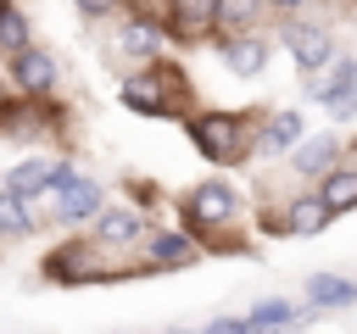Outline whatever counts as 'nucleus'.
Masks as SVG:
<instances>
[{"mask_svg":"<svg viewBox=\"0 0 357 334\" xmlns=\"http://www.w3.org/2000/svg\"><path fill=\"white\" fill-rule=\"evenodd\" d=\"M123 106L128 111H139V117H173L178 106H184V95H190V84H184V72L178 67H167L162 56L156 61H145V72H134V78H123Z\"/></svg>","mask_w":357,"mask_h":334,"instance_id":"f257e3e1","label":"nucleus"},{"mask_svg":"<svg viewBox=\"0 0 357 334\" xmlns=\"http://www.w3.org/2000/svg\"><path fill=\"white\" fill-rule=\"evenodd\" d=\"M184 134L206 161H240L251 150V122L240 111H195L184 122Z\"/></svg>","mask_w":357,"mask_h":334,"instance_id":"f03ea898","label":"nucleus"},{"mask_svg":"<svg viewBox=\"0 0 357 334\" xmlns=\"http://www.w3.org/2000/svg\"><path fill=\"white\" fill-rule=\"evenodd\" d=\"M112 245L100 239H67L45 256V278L50 284H100V278H117V267L106 262Z\"/></svg>","mask_w":357,"mask_h":334,"instance_id":"7ed1b4c3","label":"nucleus"},{"mask_svg":"<svg viewBox=\"0 0 357 334\" xmlns=\"http://www.w3.org/2000/svg\"><path fill=\"white\" fill-rule=\"evenodd\" d=\"M178 212H184V223L201 228V234H206V228H229V223L240 217V195H234L223 178H201V184L184 195Z\"/></svg>","mask_w":357,"mask_h":334,"instance_id":"20e7f679","label":"nucleus"},{"mask_svg":"<svg viewBox=\"0 0 357 334\" xmlns=\"http://www.w3.org/2000/svg\"><path fill=\"white\" fill-rule=\"evenodd\" d=\"M56 78H61V67H56V56H50V50L22 45V50L11 56V89H22V95L45 100V95L56 89Z\"/></svg>","mask_w":357,"mask_h":334,"instance_id":"39448f33","label":"nucleus"},{"mask_svg":"<svg viewBox=\"0 0 357 334\" xmlns=\"http://www.w3.org/2000/svg\"><path fill=\"white\" fill-rule=\"evenodd\" d=\"M218 56H223V67H229L234 78H257V72L268 67V56H273V50H268V39H262V33H251V28H245V33H223V39H218Z\"/></svg>","mask_w":357,"mask_h":334,"instance_id":"423d86ee","label":"nucleus"},{"mask_svg":"<svg viewBox=\"0 0 357 334\" xmlns=\"http://www.w3.org/2000/svg\"><path fill=\"white\" fill-rule=\"evenodd\" d=\"M100 206H106V195H100V184L84 178V173H73V178L56 189V217H61V223H95Z\"/></svg>","mask_w":357,"mask_h":334,"instance_id":"0eeeda50","label":"nucleus"},{"mask_svg":"<svg viewBox=\"0 0 357 334\" xmlns=\"http://www.w3.org/2000/svg\"><path fill=\"white\" fill-rule=\"evenodd\" d=\"M162 45H167V22H156V17H128L123 33H117V50L134 56V61H156Z\"/></svg>","mask_w":357,"mask_h":334,"instance_id":"6e6552de","label":"nucleus"},{"mask_svg":"<svg viewBox=\"0 0 357 334\" xmlns=\"http://www.w3.org/2000/svg\"><path fill=\"white\" fill-rule=\"evenodd\" d=\"M284 45H290V56H296V67H301L307 78H318L324 61L335 56V45H329L324 28H284Z\"/></svg>","mask_w":357,"mask_h":334,"instance_id":"1a4fd4ad","label":"nucleus"},{"mask_svg":"<svg viewBox=\"0 0 357 334\" xmlns=\"http://www.w3.org/2000/svg\"><path fill=\"white\" fill-rule=\"evenodd\" d=\"M218 0H167V33L173 39H206Z\"/></svg>","mask_w":357,"mask_h":334,"instance_id":"9d476101","label":"nucleus"},{"mask_svg":"<svg viewBox=\"0 0 357 334\" xmlns=\"http://www.w3.org/2000/svg\"><path fill=\"white\" fill-rule=\"evenodd\" d=\"M139 234H145V212H134V206H112V212L100 206L95 212V239L100 245H134Z\"/></svg>","mask_w":357,"mask_h":334,"instance_id":"9b49d317","label":"nucleus"},{"mask_svg":"<svg viewBox=\"0 0 357 334\" xmlns=\"http://www.w3.org/2000/svg\"><path fill=\"white\" fill-rule=\"evenodd\" d=\"M50 167H56V161H45V156L17 161V167L6 173V189H11V195H22V200H39V195H50Z\"/></svg>","mask_w":357,"mask_h":334,"instance_id":"f8f14e48","label":"nucleus"},{"mask_svg":"<svg viewBox=\"0 0 357 334\" xmlns=\"http://www.w3.org/2000/svg\"><path fill=\"white\" fill-rule=\"evenodd\" d=\"M335 156H340V139H335V134H318V139L296 145V173H301V178H324V173L335 167Z\"/></svg>","mask_w":357,"mask_h":334,"instance_id":"ddd939ff","label":"nucleus"},{"mask_svg":"<svg viewBox=\"0 0 357 334\" xmlns=\"http://www.w3.org/2000/svg\"><path fill=\"white\" fill-rule=\"evenodd\" d=\"M318 200H324L329 212H351V206H357V167H329V173L318 178Z\"/></svg>","mask_w":357,"mask_h":334,"instance_id":"4468645a","label":"nucleus"},{"mask_svg":"<svg viewBox=\"0 0 357 334\" xmlns=\"http://www.w3.org/2000/svg\"><path fill=\"white\" fill-rule=\"evenodd\" d=\"M307 301L312 306H357V284L340 273H312L307 278Z\"/></svg>","mask_w":357,"mask_h":334,"instance_id":"2eb2a0df","label":"nucleus"},{"mask_svg":"<svg viewBox=\"0 0 357 334\" xmlns=\"http://www.w3.org/2000/svg\"><path fill=\"white\" fill-rule=\"evenodd\" d=\"M262 6H268V0H218V11H212V33H245V28L262 17Z\"/></svg>","mask_w":357,"mask_h":334,"instance_id":"dca6fc26","label":"nucleus"},{"mask_svg":"<svg viewBox=\"0 0 357 334\" xmlns=\"http://www.w3.org/2000/svg\"><path fill=\"white\" fill-rule=\"evenodd\" d=\"M195 239L190 234H151V267H190Z\"/></svg>","mask_w":357,"mask_h":334,"instance_id":"f3484780","label":"nucleus"},{"mask_svg":"<svg viewBox=\"0 0 357 334\" xmlns=\"http://www.w3.org/2000/svg\"><path fill=\"white\" fill-rule=\"evenodd\" d=\"M296 139H301V117H296V111H279V117H268V128L257 134V150L273 156V150H290Z\"/></svg>","mask_w":357,"mask_h":334,"instance_id":"a211bd4d","label":"nucleus"},{"mask_svg":"<svg viewBox=\"0 0 357 334\" xmlns=\"http://www.w3.org/2000/svg\"><path fill=\"white\" fill-rule=\"evenodd\" d=\"M22 234H33V212L22 195L0 189V239H22Z\"/></svg>","mask_w":357,"mask_h":334,"instance_id":"6ab92c4d","label":"nucleus"},{"mask_svg":"<svg viewBox=\"0 0 357 334\" xmlns=\"http://www.w3.org/2000/svg\"><path fill=\"white\" fill-rule=\"evenodd\" d=\"M22 45H33L28 39V17H22L17 0H0V56H17Z\"/></svg>","mask_w":357,"mask_h":334,"instance_id":"aec40b11","label":"nucleus"},{"mask_svg":"<svg viewBox=\"0 0 357 334\" xmlns=\"http://www.w3.org/2000/svg\"><path fill=\"white\" fill-rule=\"evenodd\" d=\"M329 217H335V212H329V206H324L318 195H301V200L290 206V217H284V228H290V234H318V228H324Z\"/></svg>","mask_w":357,"mask_h":334,"instance_id":"412c9836","label":"nucleus"},{"mask_svg":"<svg viewBox=\"0 0 357 334\" xmlns=\"http://www.w3.org/2000/svg\"><path fill=\"white\" fill-rule=\"evenodd\" d=\"M245 323H251V328H284V323H296V306H290V301H257V306L245 312Z\"/></svg>","mask_w":357,"mask_h":334,"instance_id":"4be33fe9","label":"nucleus"},{"mask_svg":"<svg viewBox=\"0 0 357 334\" xmlns=\"http://www.w3.org/2000/svg\"><path fill=\"white\" fill-rule=\"evenodd\" d=\"M73 6H78V11H84V17L95 22V17H112V11L123 6V0H73Z\"/></svg>","mask_w":357,"mask_h":334,"instance_id":"5701e85b","label":"nucleus"},{"mask_svg":"<svg viewBox=\"0 0 357 334\" xmlns=\"http://www.w3.org/2000/svg\"><path fill=\"white\" fill-rule=\"evenodd\" d=\"M206 328H218V334H240V328H251V323H245V317H234V312H218Z\"/></svg>","mask_w":357,"mask_h":334,"instance_id":"b1692460","label":"nucleus"},{"mask_svg":"<svg viewBox=\"0 0 357 334\" xmlns=\"http://www.w3.org/2000/svg\"><path fill=\"white\" fill-rule=\"evenodd\" d=\"M268 6H284V11H290V6H301V0H268Z\"/></svg>","mask_w":357,"mask_h":334,"instance_id":"393cba45","label":"nucleus"}]
</instances>
